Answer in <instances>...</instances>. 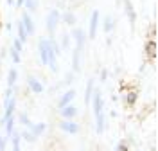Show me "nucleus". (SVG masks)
<instances>
[{
	"instance_id": "1",
	"label": "nucleus",
	"mask_w": 158,
	"mask_h": 151,
	"mask_svg": "<svg viewBox=\"0 0 158 151\" xmlns=\"http://www.w3.org/2000/svg\"><path fill=\"white\" fill-rule=\"evenodd\" d=\"M36 50H38V54H40V61H41V65H43V67H47L49 58L54 54V50H52V43H50V38H40L38 45H36ZM54 56H56V54H54Z\"/></svg>"
},
{
	"instance_id": "2",
	"label": "nucleus",
	"mask_w": 158,
	"mask_h": 151,
	"mask_svg": "<svg viewBox=\"0 0 158 151\" xmlns=\"http://www.w3.org/2000/svg\"><path fill=\"white\" fill-rule=\"evenodd\" d=\"M59 22H61V11L59 9H50L49 15L45 16V29H47V32L50 34V38H54Z\"/></svg>"
},
{
	"instance_id": "3",
	"label": "nucleus",
	"mask_w": 158,
	"mask_h": 151,
	"mask_svg": "<svg viewBox=\"0 0 158 151\" xmlns=\"http://www.w3.org/2000/svg\"><path fill=\"white\" fill-rule=\"evenodd\" d=\"M99 22H101V13L97 9L92 13V16H90V23H88V32H86V38L90 41L95 40V36H97V29H99Z\"/></svg>"
},
{
	"instance_id": "4",
	"label": "nucleus",
	"mask_w": 158,
	"mask_h": 151,
	"mask_svg": "<svg viewBox=\"0 0 158 151\" xmlns=\"http://www.w3.org/2000/svg\"><path fill=\"white\" fill-rule=\"evenodd\" d=\"M70 38H72L74 43H76L77 49L85 50V45H86V41H88V38H86V31L81 29V27H74L72 32H70Z\"/></svg>"
},
{
	"instance_id": "5",
	"label": "nucleus",
	"mask_w": 158,
	"mask_h": 151,
	"mask_svg": "<svg viewBox=\"0 0 158 151\" xmlns=\"http://www.w3.org/2000/svg\"><path fill=\"white\" fill-rule=\"evenodd\" d=\"M59 130L63 133H69V135H77L81 131V126H79L76 121H69V119H61V122L58 124Z\"/></svg>"
},
{
	"instance_id": "6",
	"label": "nucleus",
	"mask_w": 158,
	"mask_h": 151,
	"mask_svg": "<svg viewBox=\"0 0 158 151\" xmlns=\"http://www.w3.org/2000/svg\"><path fill=\"white\" fill-rule=\"evenodd\" d=\"M20 20H22V23H23L25 31H27L29 38L36 34V22H34V18H32V15H31V13L23 11V13H22V18H20Z\"/></svg>"
},
{
	"instance_id": "7",
	"label": "nucleus",
	"mask_w": 158,
	"mask_h": 151,
	"mask_svg": "<svg viewBox=\"0 0 158 151\" xmlns=\"http://www.w3.org/2000/svg\"><path fill=\"white\" fill-rule=\"evenodd\" d=\"M27 88H29L32 94H43L45 92V85L36 78V76H27Z\"/></svg>"
},
{
	"instance_id": "8",
	"label": "nucleus",
	"mask_w": 158,
	"mask_h": 151,
	"mask_svg": "<svg viewBox=\"0 0 158 151\" xmlns=\"http://www.w3.org/2000/svg\"><path fill=\"white\" fill-rule=\"evenodd\" d=\"M79 115V108L74 106V104H67L63 108H59V117L61 119H69V121H74Z\"/></svg>"
},
{
	"instance_id": "9",
	"label": "nucleus",
	"mask_w": 158,
	"mask_h": 151,
	"mask_svg": "<svg viewBox=\"0 0 158 151\" xmlns=\"http://www.w3.org/2000/svg\"><path fill=\"white\" fill-rule=\"evenodd\" d=\"M76 95H77V92L74 90V88H69L67 92H63L61 97L58 99V110L63 108V106H67V104H72L74 99H76Z\"/></svg>"
},
{
	"instance_id": "10",
	"label": "nucleus",
	"mask_w": 158,
	"mask_h": 151,
	"mask_svg": "<svg viewBox=\"0 0 158 151\" xmlns=\"http://www.w3.org/2000/svg\"><path fill=\"white\" fill-rule=\"evenodd\" d=\"M47 128H49V124H47V122H32V121L25 126V130H29L34 137H41V135L47 131Z\"/></svg>"
},
{
	"instance_id": "11",
	"label": "nucleus",
	"mask_w": 158,
	"mask_h": 151,
	"mask_svg": "<svg viewBox=\"0 0 158 151\" xmlns=\"http://www.w3.org/2000/svg\"><path fill=\"white\" fill-rule=\"evenodd\" d=\"M106 126H108V113L102 111V113H99L97 117H95V133L102 135L106 131Z\"/></svg>"
},
{
	"instance_id": "12",
	"label": "nucleus",
	"mask_w": 158,
	"mask_h": 151,
	"mask_svg": "<svg viewBox=\"0 0 158 151\" xmlns=\"http://www.w3.org/2000/svg\"><path fill=\"white\" fill-rule=\"evenodd\" d=\"M16 103L18 101H16L15 95L9 97V99H4V119H7V117L16 113Z\"/></svg>"
},
{
	"instance_id": "13",
	"label": "nucleus",
	"mask_w": 158,
	"mask_h": 151,
	"mask_svg": "<svg viewBox=\"0 0 158 151\" xmlns=\"http://www.w3.org/2000/svg\"><path fill=\"white\" fill-rule=\"evenodd\" d=\"M122 2H124V13H126V16H128L131 27H135V23H137V11L133 7L131 0H122Z\"/></svg>"
},
{
	"instance_id": "14",
	"label": "nucleus",
	"mask_w": 158,
	"mask_h": 151,
	"mask_svg": "<svg viewBox=\"0 0 158 151\" xmlns=\"http://www.w3.org/2000/svg\"><path fill=\"white\" fill-rule=\"evenodd\" d=\"M81 56H83V49L74 47V50H72V72L74 74L81 72Z\"/></svg>"
},
{
	"instance_id": "15",
	"label": "nucleus",
	"mask_w": 158,
	"mask_h": 151,
	"mask_svg": "<svg viewBox=\"0 0 158 151\" xmlns=\"http://www.w3.org/2000/svg\"><path fill=\"white\" fill-rule=\"evenodd\" d=\"M99 27L104 31L106 34H111L113 29H115V18H113V16H110V15H106V16L102 18V22H99Z\"/></svg>"
},
{
	"instance_id": "16",
	"label": "nucleus",
	"mask_w": 158,
	"mask_h": 151,
	"mask_svg": "<svg viewBox=\"0 0 158 151\" xmlns=\"http://www.w3.org/2000/svg\"><path fill=\"white\" fill-rule=\"evenodd\" d=\"M15 124H16V113H15V115H11V117H7L6 122H4V126H2V128H4V135H6L7 139L13 135V131L16 130V126H15Z\"/></svg>"
},
{
	"instance_id": "17",
	"label": "nucleus",
	"mask_w": 158,
	"mask_h": 151,
	"mask_svg": "<svg viewBox=\"0 0 158 151\" xmlns=\"http://www.w3.org/2000/svg\"><path fill=\"white\" fill-rule=\"evenodd\" d=\"M61 22L69 27H74L77 23V16H76L74 11H65V13H61Z\"/></svg>"
},
{
	"instance_id": "18",
	"label": "nucleus",
	"mask_w": 158,
	"mask_h": 151,
	"mask_svg": "<svg viewBox=\"0 0 158 151\" xmlns=\"http://www.w3.org/2000/svg\"><path fill=\"white\" fill-rule=\"evenodd\" d=\"M146 56H148L149 60H155V58H156V40H155V38H153V40H151V38H149L148 41H146Z\"/></svg>"
},
{
	"instance_id": "19",
	"label": "nucleus",
	"mask_w": 158,
	"mask_h": 151,
	"mask_svg": "<svg viewBox=\"0 0 158 151\" xmlns=\"http://www.w3.org/2000/svg\"><path fill=\"white\" fill-rule=\"evenodd\" d=\"M137 99H138V94L135 90H131V92H128L126 95H122V103H124L126 106H129V108L137 104Z\"/></svg>"
},
{
	"instance_id": "20",
	"label": "nucleus",
	"mask_w": 158,
	"mask_h": 151,
	"mask_svg": "<svg viewBox=\"0 0 158 151\" xmlns=\"http://www.w3.org/2000/svg\"><path fill=\"white\" fill-rule=\"evenodd\" d=\"M95 81H94V78H90L88 81H86V88H85V104L88 106L90 104V99H92V94H94V88H95V85H94Z\"/></svg>"
},
{
	"instance_id": "21",
	"label": "nucleus",
	"mask_w": 158,
	"mask_h": 151,
	"mask_svg": "<svg viewBox=\"0 0 158 151\" xmlns=\"http://www.w3.org/2000/svg\"><path fill=\"white\" fill-rule=\"evenodd\" d=\"M18 78H20L18 69H9V70H7V86H16Z\"/></svg>"
},
{
	"instance_id": "22",
	"label": "nucleus",
	"mask_w": 158,
	"mask_h": 151,
	"mask_svg": "<svg viewBox=\"0 0 158 151\" xmlns=\"http://www.w3.org/2000/svg\"><path fill=\"white\" fill-rule=\"evenodd\" d=\"M16 34H18V40L22 41V43H25V41L29 40V34H27V31H25V27H23L22 20L16 22Z\"/></svg>"
},
{
	"instance_id": "23",
	"label": "nucleus",
	"mask_w": 158,
	"mask_h": 151,
	"mask_svg": "<svg viewBox=\"0 0 158 151\" xmlns=\"http://www.w3.org/2000/svg\"><path fill=\"white\" fill-rule=\"evenodd\" d=\"M59 47H61V50H69L70 47H72V38H70L69 32H63V34H61V38H59Z\"/></svg>"
},
{
	"instance_id": "24",
	"label": "nucleus",
	"mask_w": 158,
	"mask_h": 151,
	"mask_svg": "<svg viewBox=\"0 0 158 151\" xmlns=\"http://www.w3.org/2000/svg\"><path fill=\"white\" fill-rule=\"evenodd\" d=\"M23 7L27 9V13L32 15V13H36V11H38L40 2H38V0H25V2H23Z\"/></svg>"
},
{
	"instance_id": "25",
	"label": "nucleus",
	"mask_w": 158,
	"mask_h": 151,
	"mask_svg": "<svg viewBox=\"0 0 158 151\" xmlns=\"http://www.w3.org/2000/svg\"><path fill=\"white\" fill-rule=\"evenodd\" d=\"M20 139H23V141L29 142V144H34L38 137H34V135H32L29 130H22V131H20Z\"/></svg>"
},
{
	"instance_id": "26",
	"label": "nucleus",
	"mask_w": 158,
	"mask_h": 151,
	"mask_svg": "<svg viewBox=\"0 0 158 151\" xmlns=\"http://www.w3.org/2000/svg\"><path fill=\"white\" fill-rule=\"evenodd\" d=\"M16 121H18L20 124L25 128V126H27V124L31 122V119H29V115H27L25 111H18V115H16Z\"/></svg>"
},
{
	"instance_id": "27",
	"label": "nucleus",
	"mask_w": 158,
	"mask_h": 151,
	"mask_svg": "<svg viewBox=\"0 0 158 151\" xmlns=\"http://www.w3.org/2000/svg\"><path fill=\"white\" fill-rule=\"evenodd\" d=\"M9 58H11V61H13L15 65H20V63H22V54H20V52H16L13 47L9 49Z\"/></svg>"
},
{
	"instance_id": "28",
	"label": "nucleus",
	"mask_w": 158,
	"mask_h": 151,
	"mask_svg": "<svg viewBox=\"0 0 158 151\" xmlns=\"http://www.w3.org/2000/svg\"><path fill=\"white\" fill-rule=\"evenodd\" d=\"M50 43H52V50H54V54L59 58V56L63 54V50H61V47H59V41L56 40V38H50Z\"/></svg>"
},
{
	"instance_id": "29",
	"label": "nucleus",
	"mask_w": 158,
	"mask_h": 151,
	"mask_svg": "<svg viewBox=\"0 0 158 151\" xmlns=\"http://www.w3.org/2000/svg\"><path fill=\"white\" fill-rule=\"evenodd\" d=\"M76 76H77V74H74L72 70L67 72V74H65V81H63V83H65V85H72V83L76 81Z\"/></svg>"
},
{
	"instance_id": "30",
	"label": "nucleus",
	"mask_w": 158,
	"mask_h": 151,
	"mask_svg": "<svg viewBox=\"0 0 158 151\" xmlns=\"http://www.w3.org/2000/svg\"><path fill=\"white\" fill-rule=\"evenodd\" d=\"M115 151H129V142L120 141L117 146H115Z\"/></svg>"
},
{
	"instance_id": "31",
	"label": "nucleus",
	"mask_w": 158,
	"mask_h": 151,
	"mask_svg": "<svg viewBox=\"0 0 158 151\" xmlns=\"http://www.w3.org/2000/svg\"><path fill=\"white\" fill-rule=\"evenodd\" d=\"M13 49L16 50V52H20V54H22V52H23V43H22L18 38H15V40H13Z\"/></svg>"
},
{
	"instance_id": "32",
	"label": "nucleus",
	"mask_w": 158,
	"mask_h": 151,
	"mask_svg": "<svg viewBox=\"0 0 158 151\" xmlns=\"http://www.w3.org/2000/svg\"><path fill=\"white\" fill-rule=\"evenodd\" d=\"M7 144H9V139H7L6 135H0V151L7 149Z\"/></svg>"
},
{
	"instance_id": "33",
	"label": "nucleus",
	"mask_w": 158,
	"mask_h": 151,
	"mask_svg": "<svg viewBox=\"0 0 158 151\" xmlns=\"http://www.w3.org/2000/svg\"><path fill=\"white\" fill-rule=\"evenodd\" d=\"M110 78V72H108V69H102L101 70V76H99V79H101V83H106V79Z\"/></svg>"
},
{
	"instance_id": "34",
	"label": "nucleus",
	"mask_w": 158,
	"mask_h": 151,
	"mask_svg": "<svg viewBox=\"0 0 158 151\" xmlns=\"http://www.w3.org/2000/svg\"><path fill=\"white\" fill-rule=\"evenodd\" d=\"M23 2H25V0H15V6H16V7H23Z\"/></svg>"
},
{
	"instance_id": "35",
	"label": "nucleus",
	"mask_w": 158,
	"mask_h": 151,
	"mask_svg": "<svg viewBox=\"0 0 158 151\" xmlns=\"http://www.w3.org/2000/svg\"><path fill=\"white\" fill-rule=\"evenodd\" d=\"M6 56H7V50H6V49H2V50H0V60H4Z\"/></svg>"
},
{
	"instance_id": "36",
	"label": "nucleus",
	"mask_w": 158,
	"mask_h": 151,
	"mask_svg": "<svg viewBox=\"0 0 158 151\" xmlns=\"http://www.w3.org/2000/svg\"><path fill=\"white\" fill-rule=\"evenodd\" d=\"M6 29H7V32H11V31H13V23H7V25H6Z\"/></svg>"
},
{
	"instance_id": "37",
	"label": "nucleus",
	"mask_w": 158,
	"mask_h": 151,
	"mask_svg": "<svg viewBox=\"0 0 158 151\" xmlns=\"http://www.w3.org/2000/svg\"><path fill=\"white\" fill-rule=\"evenodd\" d=\"M117 115H118V113H117L115 110H111V111H110V117H117Z\"/></svg>"
},
{
	"instance_id": "38",
	"label": "nucleus",
	"mask_w": 158,
	"mask_h": 151,
	"mask_svg": "<svg viewBox=\"0 0 158 151\" xmlns=\"http://www.w3.org/2000/svg\"><path fill=\"white\" fill-rule=\"evenodd\" d=\"M106 45H108V47L111 45V36H110V34H108V38H106Z\"/></svg>"
},
{
	"instance_id": "39",
	"label": "nucleus",
	"mask_w": 158,
	"mask_h": 151,
	"mask_svg": "<svg viewBox=\"0 0 158 151\" xmlns=\"http://www.w3.org/2000/svg\"><path fill=\"white\" fill-rule=\"evenodd\" d=\"M7 6H15V0H7Z\"/></svg>"
},
{
	"instance_id": "40",
	"label": "nucleus",
	"mask_w": 158,
	"mask_h": 151,
	"mask_svg": "<svg viewBox=\"0 0 158 151\" xmlns=\"http://www.w3.org/2000/svg\"><path fill=\"white\" fill-rule=\"evenodd\" d=\"M0 72H2V60H0Z\"/></svg>"
}]
</instances>
